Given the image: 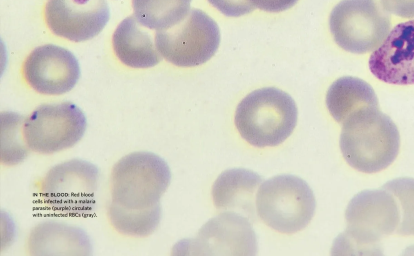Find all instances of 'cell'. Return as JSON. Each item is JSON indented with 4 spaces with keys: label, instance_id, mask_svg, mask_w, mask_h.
<instances>
[{
    "label": "cell",
    "instance_id": "cell-16",
    "mask_svg": "<svg viewBox=\"0 0 414 256\" xmlns=\"http://www.w3.org/2000/svg\"><path fill=\"white\" fill-rule=\"evenodd\" d=\"M262 180L258 174L246 168L224 171L212 187L215 206L221 210L252 215L254 212V194Z\"/></svg>",
    "mask_w": 414,
    "mask_h": 256
},
{
    "label": "cell",
    "instance_id": "cell-12",
    "mask_svg": "<svg viewBox=\"0 0 414 256\" xmlns=\"http://www.w3.org/2000/svg\"><path fill=\"white\" fill-rule=\"evenodd\" d=\"M414 20L398 24L369 60L371 72L385 82L398 85L414 83Z\"/></svg>",
    "mask_w": 414,
    "mask_h": 256
},
{
    "label": "cell",
    "instance_id": "cell-13",
    "mask_svg": "<svg viewBox=\"0 0 414 256\" xmlns=\"http://www.w3.org/2000/svg\"><path fill=\"white\" fill-rule=\"evenodd\" d=\"M226 212L210 220L201 230L199 240L203 251L217 255H255L257 238L248 220Z\"/></svg>",
    "mask_w": 414,
    "mask_h": 256
},
{
    "label": "cell",
    "instance_id": "cell-18",
    "mask_svg": "<svg viewBox=\"0 0 414 256\" xmlns=\"http://www.w3.org/2000/svg\"><path fill=\"white\" fill-rule=\"evenodd\" d=\"M192 0H132L133 15L143 26L155 31L166 30L189 11Z\"/></svg>",
    "mask_w": 414,
    "mask_h": 256
},
{
    "label": "cell",
    "instance_id": "cell-1",
    "mask_svg": "<svg viewBox=\"0 0 414 256\" xmlns=\"http://www.w3.org/2000/svg\"><path fill=\"white\" fill-rule=\"evenodd\" d=\"M171 177L167 162L155 154L134 152L119 160L111 172L107 212L114 230L137 237L154 232L161 217L160 199Z\"/></svg>",
    "mask_w": 414,
    "mask_h": 256
},
{
    "label": "cell",
    "instance_id": "cell-9",
    "mask_svg": "<svg viewBox=\"0 0 414 256\" xmlns=\"http://www.w3.org/2000/svg\"><path fill=\"white\" fill-rule=\"evenodd\" d=\"M86 128L82 111L74 104L64 102L37 107L24 122L22 136L29 150L51 154L75 145Z\"/></svg>",
    "mask_w": 414,
    "mask_h": 256
},
{
    "label": "cell",
    "instance_id": "cell-8",
    "mask_svg": "<svg viewBox=\"0 0 414 256\" xmlns=\"http://www.w3.org/2000/svg\"><path fill=\"white\" fill-rule=\"evenodd\" d=\"M329 26L339 46L362 54L382 44L390 32L391 21L376 0H343L332 10Z\"/></svg>",
    "mask_w": 414,
    "mask_h": 256
},
{
    "label": "cell",
    "instance_id": "cell-14",
    "mask_svg": "<svg viewBox=\"0 0 414 256\" xmlns=\"http://www.w3.org/2000/svg\"><path fill=\"white\" fill-rule=\"evenodd\" d=\"M90 240L84 230L60 222L47 221L35 226L26 244L31 256L90 255Z\"/></svg>",
    "mask_w": 414,
    "mask_h": 256
},
{
    "label": "cell",
    "instance_id": "cell-19",
    "mask_svg": "<svg viewBox=\"0 0 414 256\" xmlns=\"http://www.w3.org/2000/svg\"><path fill=\"white\" fill-rule=\"evenodd\" d=\"M210 4L227 16L237 17L251 12L254 7L248 0H208Z\"/></svg>",
    "mask_w": 414,
    "mask_h": 256
},
{
    "label": "cell",
    "instance_id": "cell-6",
    "mask_svg": "<svg viewBox=\"0 0 414 256\" xmlns=\"http://www.w3.org/2000/svg\"><path fill=\"white\" fill-rule=\"evenodd\" d=\"M98 168L74 158L52 167L42 178L39 194L43 204L55 212L82 216L94 207L99 181Z\"/></svg>",
    "mask_w": 414,
    "mask_h": 256
},
{
    "label": "cell",
    "instance_id": "cell-11",
    "mask_svg": "<svg viewBox=\"0 0 414 256\" xmlns=\"http://www.w3.org/2000/svg\"><path fill=\"white\" fill-rule=\"evenodd\" d=\"M45 22L54 34L74 42L89 40L104 28L110 18L106 0L79 5L72 0H47Z\"/></svg>",
    "mask_w": 414,
    "mask_h": 256
},
{
    "label": "cell",
    "instance_id": "cell-22",
    "mask_svg": "<svg viewBox=\"0 0 414 256\" xmlns=\"http://www.w3.org/2000/svg\"><path fill=\"white\" fill-rule=\"evenodd\" d=\"M74 3L79 5H83L87 4L90 0H72Z\"/></svg>",
    "mask_w": 414,
    "mask_h": 256
},
{
    "label": "cell",
    "instance_id": "cell-5",
    "mask_svg": "<svg viewBox=\"0 0 414 256\" xmlns=\"http://www.w3.org/2000/svg\"><path fill=\"white\" fill-rule=\"evenodd\" d=\"M257 212L264 222L283 234L304 229L315 212L314 194L302 178L291 174L276 176L265 181L256 196Z\"/></svg>",
    "mask_w": 414,
    "mask_h": 256
},
{
    "label": "cell",
    "instance_id": "cell-20",
    "mask_svg": "<svg viewBox=\"0 0 414 256\" xmlns=\"http://www.w3.org/2000/svg\"><path fill=\"white\" fill-rule=\"evenodd\" d=\"M383 8L397 16L404 18L414 17V0H381Z\"/></svg>",
    "mask_w": 414,
    "mask_h": 256
},
{
    "label": "cell",
    "instance_id": "cell-2",
    "mask_svg": "<svg viewBox=\"0 0 414 256\" xmlns=\"http://www.w3.org/2000/svg\"><path fill=\"white\" fill-rule=\"evenodd\" d=\"M346 229L336 252H383L387 240L413 235V180L400 178L355 195L345 212Z\"/></svg>",
    "mask_w": 414,
    "mask_h": 256
},
{
    "label": "cell",
    "instance_id": "cell-3",
    "mask_svg": "<svg viewBox=\"0 0 414 256\" xmlns=\"http://www.w3.org/2000/svg\"><path fill=\"white\" fill-rule=\"evenodd\" d=\"M340 147L347 164L358 171L373 174L390 166L400 148L398 128L378 108L354 113L343 124Z\"/></svg>",
    "mask_w": 414,
    "mask_h": 256
},
{
    "label": "cell",
    "instance_id": "cell-10",
    "mask_svg": "<svg viewBox=\"0 0 414 256\" xmlns=\"http://www.w3.org/2000/svg\"><path fill=\"white\" fill-rule=\"evenodd\" d=\"M24 78L38 93L59 95L71 90L80 74L78 62L68 50L52 44L34 48L25 59Z\"/></svg>",
    "mask_w": 414,
    "mask_h": 256
},
{
    "label": "cell",
    "instance_id": "cell-15",
    "mask_svg": "<svg viewBox=\"0 0 414 256\" xmlns=\"http://www.w3.org/2000/svg\"><path fill=\"white\" fill-rule=\"evenodd\" d=\"M149 29L131 16L118 26L112 36L113 50L120 61L133 68H148L162 60L155 44V36Z\"/></svg>",
    "mask_w": 414,
    "mask_h": 256
},
{
    "label": "cell",
    "instance_id": "cell-17",
    "mask_svg": "<svg viewBox=\"0 0 414 256\" xmlns=\"http://www.w3.org/2000/svg\"><path fill=\"white\" fill-rule=\"evenodd\" d=\"M377 96L373 88L364 80L343 76L329 87L326 97L328 110L333 118L343 124L356 112L369 108H378Z\"/></svg>",
    "mask_w": 414,
    "mask_h": 256
},
{
    "label": "cell",
    "instance_id": "cell-4",
    "mask_svg": "<svg viewBox=\"0 0 414 256\" xmlns=\"http://www.w3.org/2000/svg\"><path fill=\"white\" fill-rule=\"evenodd\" d=\"M298 110L292 98L274 87L253 91L239 104L235 114L236 127L242 138L258 148L275 146L292 133Z\"/></svg>",
    "mask_w": 414,
    "mask_h": 256
},
{
    "label": "cell",
    "instance_id": "cell-21",
    "mask_svg": "<svg viewBox=\"0 0 414 256\" xmlns=\"http://www.w3.org/2000/svg\"><path fill=\"white\" fill-rule=\"evenodd\" d=\"M254 8L269 12H279L293 6L298 0H248Z\"/></svg>",
    "mask_w": 414,
    "mask_h": 256
},
{
    "label": "cell",
    "instance_id": "cell-7",
    "mask_svg": "<svg viewBox=\"0 0 414 256\" xmlns=\"http://www.w3.org/2000/svg\"><path fill=\"white\" fill-rule=\"evenodd\" d=\"M156 48L167 61L180 67L200 66L217 51L220 34L216 22L202 10L192 8L176 24L155 31Z\"/></svg>",
    "mask_w": 414,
    "mask_h": 256
}]
</instances>
